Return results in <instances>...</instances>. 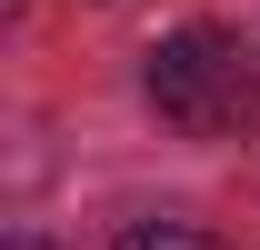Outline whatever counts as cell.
Here are the masks:
<instances>
[{"label":"cell","mask_w":260,"mask_h":250,"mask_svg":"<svg viewBox=\"0 0 260 250\" xmlns=\"http://www.w3.org/2000/svg\"><path fill=\"white\" fill-rule=\"evenodd\" d=\"M150 110L170 130H190V140H240L260 120V80L240 60V40L220 30H170L150 50Z\"/></svg>","instance_id":"obj_1"},{"label":"cell","mask_w":260,"mask_h":250,"mask_svg":"<svg viewBox=\"0 0 260 250\" xmlns=\"http://www.w3.org/2000/svg\"><path fill=\"white\" fill-rule=\"evenodd\" d=\"M110 250H230V240H210V230H190V220H140V230H120Z\"/></svg>","instance_id":"obj_2"},{"label":"cell","mask_w":260,"mask_h":250,"mask_svg":"<svg viewBox=\"0 0 260 250\" xmlns=\"http://www.w3.org/2000/svg\"><path fill=\"white\" fill-rule=\"evenodd\" d=\"M10 250H50V240H30V230H20V240H10Z\"/></svg>","instance_id":"obj_3"}]
</instances>
